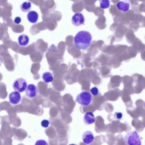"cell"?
<instances>
[{"mask_svg":"<svg viewBox=\"0 0 145 145\" xmlns=\"http://www.w3.org/2000/svg\"><path fill=\"white\" fill-rule=\"evenodd\" d=\"M91 40L92 36L89 32L86 31H81L74 37V44L78 49L85 50L90 46Z\"/></svg>","mask_w":145,"mask_h":145,"instance_id":"1","label":"cell"},{"mask_svg":"<svg viewBox=\"0 0 145 145\" xmlns=\"http://www.w3.org/2000/svg\"><path fill=\"white\" fill-rule=\"evenodd\" d=\"M124 139L125 143L128 145H141L140 137L136 131L127 133L125 136Z\"/></svg>","mask_w":145,"mask_h":145,"instance_id":"2","label":"cell"},{"mask_svg":"<svg viewBox=\"0 0 145 145\" xmlns=\"http://www.w3.org/2000/svg\"><path fill=\"white\" fill-rule=\"evenodd\" d=\"M92 100V96L88 92L83 91L76 96L75 101L83 106L89 105Z\"/></svg>","mask_w":145,"mask_h":145,"instance_id":"3","label":"cell"},{"mask_svg":"<svg viewBox=\"0 0 145 145\" xmlns=\"http://www.w3.org/2000/svg\"><path fill=\"white\" fill-rule=\"evenodd\" d=\"M27 85L26 80L21 78H18L14 81L12 84V87L15 91L22 92L25 90Z\"/></svg>","mask_w":145,"mask_h":145,"instance_id":"4","label":"cell"},{"mask_svg":"<svg viewBox=\"0 0 145 145\" xmlns=\"http://www.w3.org/2000/svg\"><path fill=\"white\" fill-rule=\"evenodd\" d=\"M39 90L37 87L33 84H29L25 90V94L26 96L31 99L36 97L38 95Z\"/></svg>","mask_w":145,"mask_h":145,"instance_id":"5","label":"cell"},{"mask_svg":"<svg viewBox=\"0 0 145 145\" xmlns=\"http://www.w3.org/2000/svg\"><path fill=\"white\" fill-rule=\"evenodd\" d=\"M71 21L72 24L76 26H78L84 25L85 18L83 15L81 13H75L72 18Z\"/></svg>","mask_w":145,"mask_h":145,"instance_id":"6","label":"cell"},{"mask_svg":"<svg viewBox=\"0 0 145 145\" xmlns=\"http://www.w3.org/2000/svg\"><path fill=\"white\" fill-rule=\"evenodd\" d=\"M94 136L92 132L88 131L85 132L83 134L82 140L83 142L86 144H90L93 142Z\"/></svg>","mask_w":145,"mask_h":145,"instance_id":"7","label":"cell"},{"mask_svg":"<svg viewBox=\"0 0 145 145\" xmlns=\"http://www.w3.org/2000/svg\"><path fill=\"white\" fill-rule=\"evenodd\" d=\"M21 97L19 92L15 91L11 92L9 95L10 103L13 105H16L21 101Z\"/></svg>","mask_w":145,"mask_h":145,"instance_id":"8","label":"cell"},{"mask_svg":"<svg viewBox=\"0 0 145 145\" xmlns=\"http://www.w3.org/2000/svg\"><path fill=\"white\" fill-rule=\"evenodd\" d=\"M116 6L118 9L120 11L123 12H126L129 9L130 4L128 2L122 1L117 3L116 4Z\"/></svg>","mask_w":145,"mask_h":145,"instance_id":"9","label":"cell"},{"mask_svg":"<svg viewBox=\"0 0 145 145\" xmlns=\"http://www.w3.org/2000/svg\"><path fill=\"white\" fill-rule=\"evenodd\" d=\"M83 120L86 124L89 125L95 122V118L93 112H86L85 114Z\"/></svg>","mask_w":145,"mask_h":145,"instance_id":"10","label":"cell"},{"mask_svg":"<svg viewBox=\"0 0 145 145\" xmlns=\"http://www.w3.org/2000/svg\"><path fill=\"white\" fill-rule=\"evenodd\" d=\"M27 19L29 21L32 23H36L38 19L39 15L36 11L32 10L29 11L27 15Z\"/></svg>","mask_w":145,"mask_h":145,"instance_id":"11","label":"cell"},{"mask_svg":"<svg viewBox=\"0 0 145 145\" xmlns=\"http://www.w3.org/2000/svg\"><path fill=\"white\" fill-rule=\"evenodd\" d=\"M29 42V37L25 34H22L18 38V42L21 46H27Z\"/></svg>","mask_w":145,"mask_h":145,"instance_id":"12","label":"cell"},{"mask_svg":"<svg viewBox=\"0 0 145 145\" xmlns=\"http://www.w3.org/2000/svg\"><path fill=\"white\" fill-rule=\"evenodd\" d=\"M42 77L44 82L46 83L51 82L53 81V76L51 72H46L44 73L42 75Z\"/></svg>","mask_w":145,"mask_h":145,"instance_id":"13","label":"cell"},{"mask_svg":"<svg viewBox=\"0 0 145 145\" xmlns=\"http://www.w3.org/2000/svg\"><path fill=\"white\" fill-rule=\"evenodd\" d=\"M31 7V4L29 2H24L20 6L21 10L24 12H27L29 11Z\"/></svg>","mask_w":145,"mask_h":145,"instance_id":"14","label":"cell"},{"mask_svg":"<svg viewBox=\"0 0 145 145\" xmlns=\"http://www.w3.org/2000/svg\"><path fill=\"white\" fill-rule=\"evenodd\" d=\"M100 7L103 9L108 8L110 5V0H99Z\"/></svg>","mask_w":145,"mask_h":145,"instance_id":"15","label":"cell"},{"mask_svg":"<svg viewBox=\"0 0 145 145\" xmlns=\"http://www.w3.org/2000/svg\"><path fill=\"white\" fill-rule=\"evenodd\" d=\"M90 91L92 94L95 96L98 95L99 93V89L96 87L92 88L90 89Z\"/></svg>","mask_w":145,"mask_h":145,"instance_id":"16","label":"cell"},{"mask_svg":"<svg viewBox=\"0 0 145 145\" xmlns=\"http://www.w3.org/2000/svg\"><path fill=\"white\" fill-rule=\"evenodd\" d=\"M49 121L47 120H43L41 122V124L42 127L44 128H47L48 127Z\"/></svg>","mask_w":145,"mask_h":145,"instance_id":"17","label":"cell"},{"mask_svg":"<svg viewBox=\"0 0 145 145\" xmlns=\"http://www.w3.org/2000/svg\"><path fill=\"white\" fill-rule=\"evenodd\" d=\"M115 118L118 120H120L122 118L123 114L121 112H116L114 114Z\"/></svg>","mask_w":145,"mask_h":145,"instance_id":"18","label":"cell"},{"mask_svg":"<svg viewBox=\"0 0 145 145\" xmlns=\"http://www.w3.org/2000/svg\"><path fill=\"white\" fill-rule=\"evenodd\" d=\"M36 144L47 145L48 144L45 140H40L36 142L35 145Z\"/></svg>","mask_w":145,"mask_h":145,"instance_id":"19","label":"cell"},{"mask_svg":"<svg viewBox=\"0 0 145 145\" xmlns=\"http://www.w3.org/2000/svg\"><path fill=\"white\" fill-rule=\"evenodd\" d=\"M14 21L15 24H19L21 22V19L20 17L17 16L15 18Z\"/></svg>","mask_w":145,"mask_h":145,"instance_id":"20","label":"cell"},{"mask_svg":"<svg viewBox=\"0 0 145 145\" xmlns=\"http://www.w3.org/2000/svg\"><path fill=\"white\" fill-rule=\"evenodd\" d=\"M144 108H145V101L144 103Z\"/></svg>","mask_w":145,"mask_h":145,"instance_id":"21","label":"cell"}]
</instances>
